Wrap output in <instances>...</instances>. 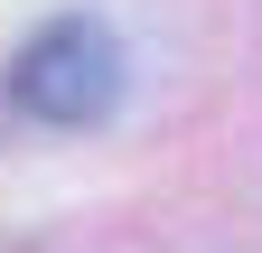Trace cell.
Listing matches in <instances>:
<instances>
[{
	"label": "cell",
	"mask_w": 262,
	"mask_h": 253,
	"mask_svg": "<svg viewBox=\"0 0 262 253\" xmlns=\"http://www.w3.org/2000/svg\"><path fill=\"white\" fill-rule=\"evenodd\" d=\"M10 103L56 122V132H84L122 103V47L103 19H47L38 38L10 56Z\"/></svg>",
	"instance_id": "6da1fadb"
}]
</instances>
